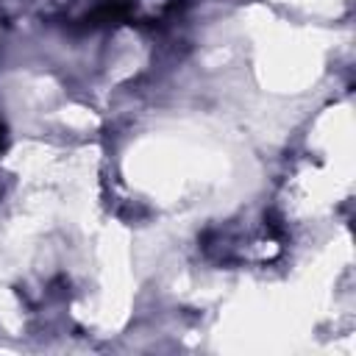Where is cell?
Returning <instances> with one entry per match:
<instances>
[{
  "instance_id": "cell-1",
  "label": "cell",
  "mask_w": 356,
  "mask_h": 356,
  "mask_svg": "<svg viewBox=\"0 0 356 356\" xmlns=\"http://www.w3.org/2000/svg\"><path fill=\"white\" fill-rule=\"evenodd\" d=\"M0 145H3V134H0Z\"/></svg>"
}]
</instances>
